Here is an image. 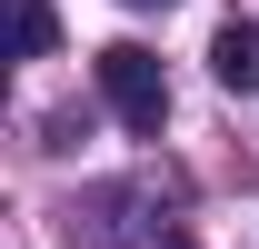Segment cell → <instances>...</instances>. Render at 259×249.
<instances>
[{"mask_svg": "<svg viewBox=\"0 0 259 249\" xmlns=\"http://www.w3.org/2000/svg\"><path fill=\"white\" fill-rule=\"evenodd\" d=\"M100 100H110L130 130H160L169 120V80H160V60H150L140 40H110V50H100Z\"/></svg>", "mask_w": 259, "mask_h": 249, "instance_id": "1", "label": "cell"}, {"mask_svg": "<svg viewBox=\"0 0 259 249\" xmlns=\"http://www.w3.org/2000/svg\"><path fill=\"white\" fill-rule=\"evenodd\" d=\"M209 80L220 90H259V20H229L209 40Z\"/></svg>", "mask_w": 259, "mask_h": 249, "instance_id": "2", "label": "cell"}, {"mask_svg": "<svg viewBox=\"0 0 259 249\" xmlns=\"http://www.w3.org/2000/svg\"><path fill=\"white\" fill-rule=\"evenodd\" d=\"M10 10V60H40L50 40H60V20H50V0H0Z\"/></svg>", "mask_w": 259, "mask_h": 249, "instance_id": "3", "label": "cell"}, {"mask_svg": "<svg viewBox=\"0 0 259 249\" xmlns=\"http://www.w3.org/2000/svg\"><path fill=\"white\" fill-rule=\"evenodd\" d=\"M130 10H169V0H130Z\"/></svg>", "mask_w": 259, "mask_h": 249, "instance_id": "4", "label": "cell"}]
</instances>
